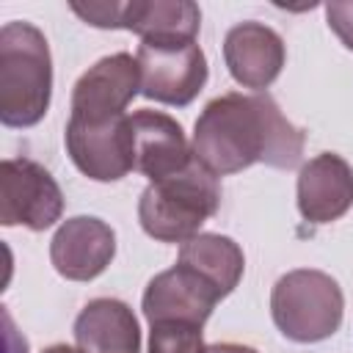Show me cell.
Segmentation results:
<instances>
[{
    "mask_svg": "<svg viewBox=\"0 0 353 353\" xmlns=\"http://www.w3.org/2000/svg\"><path fill=\"white\" fill-rule=\"evenodd\" d=\"M190 146L193 157L215 176L237 174L254 163L295 168L303 154V132L284 119L270 94L232 91L204 105Z\"/></svg>",
    "mask_w": 353,
    "mask_h": 353,
    "instance_id": "cell-1",
    "label": "cell"
},
{
    "mask_svg": "<svg viewBox=\"0 0 353 353\" xmlns=\"http://www.w3.org/2000/svg\"><path fill=\"white\" fill-rule=\"evenodd\" d=\"M52 94V58L44 33L22 19L0 28V121L33 127L44 119Z\"/></svg>",
    "mask_w": 353,
    "mask_h": 353,
    "instance_id": "cell-2",
    "label": "cell"
},
{
    "mask_svg": "<svg viewBox=\"0 0 353 353\" xmlns=\"http://www.w3.org/2000/svg\"><path fill=\"white\" fill-rule=\"evenodd\" d=\"M221 185L196 157L165 179L149 182L138 199L141 229L160 243H188L218 212Z\"/></svg>",
    "mask_w": 353,
    "mask_h": 353,
    "instance_id": "cell-3",
    "label": "cell"
},
{
    "mask_svg": "<svg viewBox=\"0 0 353 353\" xmlns=\"http://www.w3.org/2000/svg\"><path fill=\"white\" fill-rule=\"evenodd\" d=\"M345 312L339 284L323 273L298 268L284 273L270 292L276 328L292 342H320L336 334Z\"/></svg>",
    "mask_w": 353,
    "mask_h": 353,
    "instance_id": "cell-4",
    "label": "cell"
},
{
    "mask_svg": "<svg viewBox=\"0 0 353 353\" xmlns=\"http://www.w3.org/2000/svg\"><path fill=\"white\" fill-rule=\"evenodd\" d=\"M63 215V193L52 174L28 157H6L0 165V223L44 232Z\"/></svg>",
    "mask_w": 353,
    "mask_h": 353,
    "instance_id": "cell-5",
    "label": "cell"
},
{
    "mask_svg": "<svg viewBox=\"0 0 353 353\" xmlns=\"http://www.w3.org/2000/svg\"><path fill=\"white\" fill-rule=\"evenodd\" d=\"M135 61L141 69V94L163 105L185 108L207 83V58L196 41H141Z\"/></svg>",
    "mask_w": 353,
    "mask_h": 353,
    "instance_id": "cell-6",
    "label": "cell"
},
{
    "mask_svg": "<svg viewBox=\"0 0 353 353\" xmlns=\"http://www.w3.org/2000/svg\"><path fill=\"white\" fill-rule=\"evenodd\" d=\"M63 141L77 171L94 182H116L135 171L130 116L105 121H85L69 116Z\"/></svg>",
    "mask_w": 353,
    "mask_h": 353,
    "instance_id": "cell-7",
    "label": "cell"
},
{
    "mask_svg": "<svg viewBox=\"0 0 353 353\" xmlns=\"http://www.w3.org/2000/svg\"><path fill=\"white\" fill-rule=\"evenodd\" d=\"M141 91V69L135 55L113 52L99 58L72 88V119L105 121L127 116L130 102Z\"/></svg>",
    "mask_w": 353,
    "mask_h": 353,
    "instance_id": "cell-8",
    "label": "cell"
},
{
    "mask_svg": "<svg viewBox=\"0 0 353 353\" xmlns=\"http://www.w3.org/2000/svg\"><path fill=\"white\" fill-rule=\"evenodd\" d=\"M221 298L223 295L207 279H201L196 270L176 262L174 268L157 273L146 284L141 309H143V317L149 320V325L152 323L204 325Z\"/></svg>",
    "mask_w": 353,
    "mask_h": 353,
    "instance_id": "cell-9",
    "label": "cell"
},
{
    "mask_svg": "<svg viewBox=\"0 0 353 353\" xmlns=\"http://www.w3.org/2000/svg\"><path fill=\"white\" fill-rule=\"evenodd\" d=\"M116 254L113 229L94 215L66 218L50 240V262L69 281L97 279Z\"/></svg>",
    "mask_w": 353,
    "mask_h": 353,
    "instance_id": "cell-10",
    "label": "cell"
},
{
    "mask_svg": "<svg viewBox=\"0 0 353 353\" xmlns=\"http://www.w3.org/2000/svg\"><path fill=\"white\" fill-rule=\"evenodd\" d=\"M130 127L135 171L149 176V182L174 176L193 163V146L188 143L182 124L168 113L135 110L130 116Z\"/></svg>",
    "mask_w": 353,
    "mask_h": 353,
    "instance_id": "cell-11",
    "label": "cell"
},
{
    "mask_svg": "<svg viewBox=\"0 0 353 353\" xmlns=\"http://www.w3.org/2000/svg\"><path fill=\"white\" fill-rule=\"evenodd\" d=\"M287 50L281 36L262 22H240L223 39V61L234 83L243 88L265 91L284 66Z\"/></svg>",
    "mask_w": 353,
    "mask_h": 353,
    "instance_id": "cell-12",
    "label": "cell"
},
{
    "mask_svg": "<svg viewBox=\"0 0 353 353\" xmlns=\"http://www.w3.org/2000/svg\"><path fill=\"white\" fill-rule=\"evenodd\" d=\"M353 207V165L323 152L301 165L298 174V210L309 223H331Z\"/></svg>",
    "mask_w": 353,
    "mask_h": 353,
    "instance_id": "cell-13",
    "label": "cell"
},
{
    "mask_svg": "<svg viewBox=\"0 0 353 353\" xmlns=\"http://www.w3.org/2000/svg\"><path fill=\"white\" fill-rule=\"evenodd\" d=\"M74 345L80 353H141V328L124 301L94 298L74 320Z\"/></svg>",
    "mask_w": 353,
    "mask_h": 353,
    "instance_id": "cell-14",
    "label": "cell"
},
{
    "mask_svg": "<svg viewBox=\"0 0 353 353\" xmlns=\"http://www.w3.org/2000/svg\"><path fill=\"white\" fill-rule=\"evenodd\" d=\"M201 11L190 0H130L124 11V30L152 44L196 41Z\"/></svg>",
    "mask_w": 353,
    "mask_h": 353,
    "instance_id": "cell-15",
    "label": "cell"
},
{
    "mask_svg": "<svg viewBox=\"0 0 353 353\" xmlns=\"http://www.w3.org/2000/svg\"><path fill=\"white\" fill-rule=\"evenodd\" d=\"M179 265L196 270L201 279H207L223 298L240 284L243 270H245V256L243 248L215 232H199L188 243L179 245Z\"/></svg>",
    "mask_w": 353,
    "mask_h": 353,
    "instance_id": "cell-16",
    "label": "cell"
},
{
    "mask_svg": "<svg viewBox=\"0 0 353 353\" xmlns=\"http://www.w3.org/2000/svg\"><path fill=\"white\" fill-rule=\"evenodd\" d=\"M201 325L193 323H152L149 353H204Z\"/></svg>",
    "mask_w": 353,
    "mask_h": 353,
    "instance_id": "cell-17",
    "label": "cell"
},
{
    "mask_svg": "<svg viewBox=\"0 0 353 353\" xmlns=\"http://www.w3.org/2000/svg\"><path fill=\"white\" fill-rule=\"evenodd\" d=\"M69 8L88 25L94 28H124V11L127 3H116V0H94V3H77L72 0Z\"/></svg>",
    "mask_w": 353,
    "mask_h": 353,
    "instance_id": "cell-18",
    "label": "cell"
},
{
    "mask_svg": "<svg viewBox=\"0 0 353 353\" xmlns=\"http://www.w3.org/2000/svg\"><path fill=\"white\" fill-rule=\"evenodd\" d=\"M328 28L339 36V41L353 50V3H328L325 6Z\"/></svg>",
    "mask_w": 353,
    "mask_h": 353,
    "instance_id": "cell-19",
    "label": "cell"
},
{
    "mask_svg": "<svg viewBox=\"0 0 353 353\" xmlns=\"http://www.w3.org/2000/svg\"><path fill=\"white\" fill-rule=\"evenodd\" d=\"M3 323H6V345H8V353H28V342L17 336L8 312H3Z\"/></svg>",
    "mask_w": 353,
    "mask_h": 353,
    "instance_id": "cell-20",
    "label": "cell"
},
{
    "mask_svg": "<svg viewBox=\"0 0 353 353\" xmlns=\"http://www.w3.org/2000/svg\"><path fill=\"white\" fill-rule=\"evenodd\" d=\"M204 353H259L248 345H237V342H215V345H207Z\"/></svg>",
    "mask_w": 353,
    "mask_h": 353,
    "instance_id": "cell-21",
    "label": "cell"
},
{
    "mask_svg": "<svg viewBox=\"0 0 353 353\" xmlns=\"http://www.w3.org/2000/svg\"><path fill=\"white\" fill-rule=\"evenodd\" d=\"M41 353H80L77 347H69V345H50V347H44Z\"/></svg>",
    "mask_w": 353,
    "mask_h": 353,
    "instance_id": "cell-22",
    "label": "cell"
}]
</instances>
